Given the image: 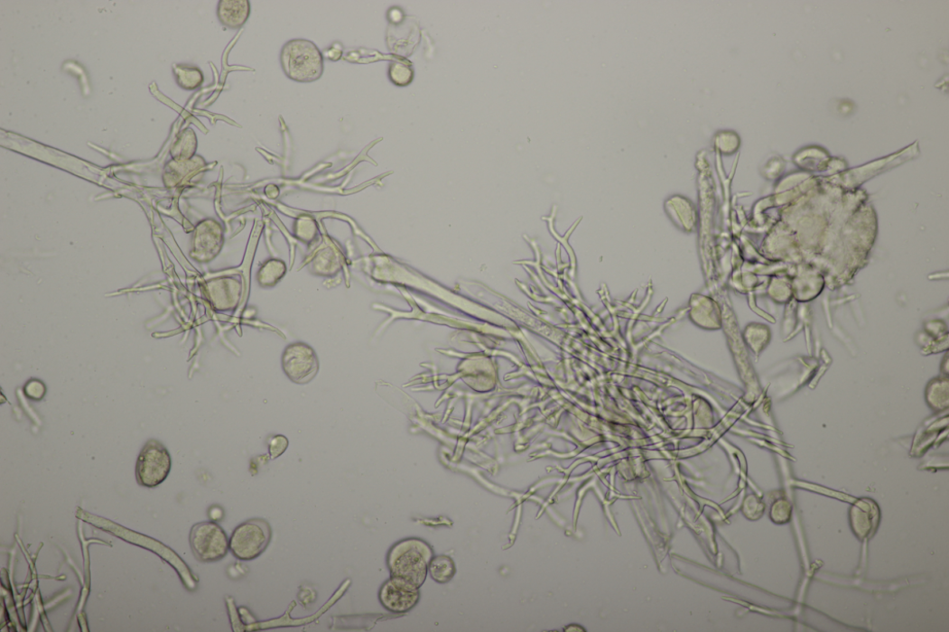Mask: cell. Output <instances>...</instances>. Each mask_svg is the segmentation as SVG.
<instances>
[{"label": "cell", "mask_w": 949, "mask_h": 632, "mask_svg": "<svg viewBox=\"0 0 949 632\" xmlns=\"http://www.w3.org/2000/svg\"><path fill=\"white\" fill-rule=\"evenodd\" d=\"M219 18L227 27L237 29L248 21L251 4L248 0H223L219 5Z\"/></svg>", "instance_id": "8"}, {"label": "cell", "mask_w": 949, "mask_h": 632, "mask_svg": "<svg viewBox=\"0 0 949 632\" xmlns=\"http://www.w3.org/2000/svg\"><path fill=\"white\" fill-rule=\"evenodd\" d=\"M171 469V454L166 447L159 441L150 440L138 455L136 481L145 488L158 487L167 479Z\"/></svg>", "instance_id": "5"}, {"label": "cell", "mask_w": 949, "mask_h": 632, "mask_svg": "<svg viewBox=\"0 0 949 632\" xmlns=\"http://www.w3.org/2000/svg\"><path fill=\"white\" fill-rule=\"evenodd\" d=\"M283 368L287 376L297 384L310 382L320 370V361L314 349L302 342L289 345L283 356Z\"/></svg>", "instance_id": "6"}, {"label": "cell", "mask_w": 949, "mask_h": 632, "mask_svg": "<svg viewBox=\"0 0 949 632\" xmlns=\"http://www.w3.org/2000/svg\"><path fill=\"white\" fill-rule=\"evenodd\" d=\"M280 63L285 75L299 83L319 80L324 73V56L313 42L293 40L280 53Z\"/></svg>", "instance_id": "1"}, {"label": "cell", "mask_w": 949, "mask_h": 632, "mask_svg": "<svg viewBox=\"0 0 949 632\" xmlns=\"http://www.w3.org/2000/svg\"><path fill=\"white\" fill-rule=\"evenodd\" d=\"M269 524L264 519H251L241 523L229 539V549L240 561H253L268 547L271 541Z\"/></svg>", "instance_id": "3"}, {"label": "cell", "mask_w": 949, "mask_h": 632, "mask_svg": "<svg viewBox=\"0 0 949 632\" xmlns=\"http://www.w3.org/2000/svg\"><path fill=\"white\" fill-rule=\"evenodd\" d=\"M416 588L401 579L392 577L384 583L379 591L382 606L394 613H404L410 610L417 601Z\"/></svg>", "instance_id": "7"}, {"label": "cell", "mask_w": 949, "mask_h": 632, "mask_svg": "<svg viewBox=\"0 0 949 632\" xmlns=\"http://www.w3.org/2000/svg\"><path fill=\"white\" fill-rule=\"evenodd\" d=\"M289 447V440L284 435H276L269 441V454L271 460H276L283 455Z\"/></svg>", "instance_id": "13"}, {"label": "cell", "mask_w": 949, "mask_h": 632, "mask_svg": "<svg viewBox=\"0 0 949 632\" xmlns=\"http://www.w3.org/2000/svg\"><path fill=\"white\" fill-rule=\"evenodd\" d=\"M286 273L287 267L283 261L269 260L258 272V283L264 288L274 287Z\"/></svg>", "instance_id": "9"}, {"label": "cell", "mask_w": 949, "mask_h": 632, "mask_svg": "<svg viewBox=\"0 0 949 632\" xmlns=\"http://www.w3.org/2000/svg\"><path fill=\"white\" fill-rule=\"evenodd\" d=\"M430 572L433 578L444 583L450 581L454 574V567L451 559L445 556L436 557L432 561Z\"/></svg>", "instance_id": "10"}, {"label": "cell", "mask_w": 949, "mask_h": 632, "mask_svg": "<svg viewBox=\"0 0 949 632\" xmlns=\"http://www.w3.org/2000/svg\"><path fill=\"white\" fill-rule=\"evenodd\" d=\"M426 550L414 541L396 544L390 552L388 565L392 577L401 579L414 588L424 582L427 574Z\"/></svg>", "instance_id": "2"}, {"label": "cell", "mask_w": 949, "mask_h": 632, "mask_svg": "<svg viewBox=\"0 0 949 632\" xmlns=\"http://www.w3.org/2000/svg\"><path fill=\"white\" fill-rule=\"evenodd\" d=\"M389 77L395 85L406 87L413 81L414 71L406 63L394 62L389 69Z\"/></svg>", "instance_id": "11"}, {"label": "cell", "mask_w": 949, "mask_h": 632, "mask_svg": "<svg viewBox=\"0 0 949 632\" xmlns=\"http://www.w3.org/2000/svg\"><path fill=\"white\" fill-rule=\"evenodd\" d=\"M190 544L195 557L203 563L220 561L230 550L226 532L215 521L195 524L191 531Z\"/></svg>", "instance_id": "4"}, {"label": "cell", "mask_w": 949, "mask_h": 632, "mask_svg": "<svg viewBox=\"0 0 949 632\" xmlns=\"http://www.w3.org/2000/svg\"><path fill=\"white\" fill-rule=\"evenodd\" d=\"M23 392L27 398L41 401L46 395V386L42 380L33 378L26 383Z\"/></svg>", "instance_id": "12"}]
</instances>
